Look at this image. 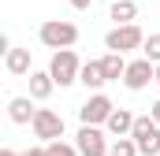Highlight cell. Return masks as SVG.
I'll return each instance as SVG.
<instances>
[{
	"label": "cell",
	"instance_id": "obj_15",
	"mask_svg": "<svg viewBox=\"0 0 160 156\" xmlns=\"http://www.w3.org/2000/svg\"><path fill=\"white\" fill-rule=\"evenodd\" d=\"M134 15H138L134 0H116V4H112V19H116V26H123V22H134Z\"/></svg>",
	"mask_w": 160,
	"mask_h": 156
},
{
	"label": "cell",
	"instance_id": "obj_13",
	"mask_svg": "<svg viewBox=\"0 0 160 156\" xmlns=\"http://www.w3.org/2000/svg\"><path fill=\"white\" fill-rule=\"evenodd\" d=\"M101 67H104L108 82H119V78L127 75V60H123V52H112V48H108V56L101 60Z\"/></svg>",
	"mask_w": 160,
	"mask_h": 156
},
{
	"label": "cell",
	"instance_id": "obj_5",
	"mask_svg": "<svg viewBox=\"0 0 160 156\" xmlns=\"http://www.w3.org/2000/svg\"><path fill=\"white\" fill-rule=\"evenodd\" d=\"M149 82H157V63H153V60H145V56H142V60L127 63V75H123V85H127V89H134V93H138V89H145Z\"/></svg>",
	"mask_w": 160,
	"mask_h": 156
},
{
	"label": "cell",
	"instance_id": "obj_18",
	"mask_svg": "<svg viewBox=\"0 0 160 156\" xmlns=\"http://www.w3.org/2000/svg\"><path fill=\"white\" fill-rule=\"evenodd\" d=\"M45 149H48V156H82V153H78V145H63L60 138H56V141H48Z\"/></svg>",
	"mask_w": 160,
	"mask_h": 156
},
{
	"label": "cell",
	"instance_id": "obj_8",
	"mask_svg": "<svg viewBox=\"0 0 160 156\" xmlns=\"http://www.w3.org/2000/svg\"><path fill=\"white\" fill-rule=\"evenodd\" d=\"M112 112H116V104H112L104 93H93V97H89V100L78 108V119L97 126V123H108V115H112Z\"/></svg>",
	"mask_w": 160,
	"mask_h": 156
},
{
	"label": "cell",
	"instance_id": "obj_4",
	"mask_svg": "<svg viewBox=\"0 0 160 156\" xmlns=\"http://www.w3.org/2000/svg\"><path fill=\"white\" fill-rule=\"evenodd\" d=\"M104 45H108L112 52H130V48H142V45H145V34H142V26L123 22V26H116V30H108Z\"/></svg>",
	"mask_w": 160,
	"mask_h": 156
},
{
	"label": "cell",
	"instance_id": "obj_20",
	"mask_svg": "<svg viewBox=\"0 0 160 156\" xmlns=\"http://www.w3.org/2000/svg\"><path fill=\"white\" fill-rule=\"evenodd\" d=\"M149 115H153V119H157V123H160V100H157V104H153V112H149Z\"/></svg>",
	"mask_w": 160,
	"mask_h": 156
},
{
	"label": "cell",
	"instance_id": "obj_16",
	"mask_svg": "<svg viewBox=\"0 0 160 156\" xmlns=\"http://www.w3.org/2000/svg\"><path fill=\"white\" fill-rule=\"evenodd\" d=\"M108 156H138V141L127 134V138H116L112 141V149H108Z\"/></svg>",
	"mask_w": 160,
	"mask_h": 156
},
{
	"label": "cell",
	"instance_id": "obj_7",
	"mask_svg": "<svg viewBox=\"0 0 160 156\" xmlns=\"http://www.w3.org/2000/svg\"><path fill=\"white\" fill-rule=\"evenodd\" d=\"M34 134H38L41 141H56L60 134H63V115H56L52 108H38V115H34Z\"/></svg>",
	"mask_w": 160,
	"mask_h": 156
},
{
	"label": "cell",
	"instance_id": "obj_11",
	"mask_svg": "<svg viewBox=\"0 0 160 156\" xmlns=\"http://www.w3.org/2000/svg\"><path fill=\"white\" fill-rule=\"evenodd\" d=\"M52 85H56L52 71H30V97H34V100H45V97L52 93Z\"/></svg>",
	"mask_w": 160,
	"mask_h": 156
},
{
	"label": "cell",
	"instance_id": "obj_3",
	"mask_svg": "<svg viewBox=\"0 0 160 156\" xmlns=\"http://www.w3.org/2000/svg\"><path fill=\"white\" fill-rule=\"evenodd\" d=\"M48 71H52V78H56V85H71V82H78V56L71 52V48H56V56H52V63H48Z\"/></svg>",
	"mask_w": 160,
	"mask_h": 156
},
{
	"label": "cell",
	"instance_id": "obj_10",
	"mask_svg": "<svg viewBox=\"0 0 160 156\" xmlns=\"http://www.w3.org/2000/svg\"><path fill=\"white\" fill-rule=\"evenodd\" d=\"M134 119H138V115H130L127 108H116V112L108 115V123H104V126H108V134H116V138H127V134L134 130Z\"/></svg>",
	"mask_w": 160,
	"mask_h": 156
},
{
	"label": "cell",
	"instance_id": "obj_9",
	"mask_svg": "<svg viewBox=\"0 0 160 156\" xmlns=\"http://www.w3.org/2000/svg\"><path fill=\"white\" fill-rule=\"evenodd\" d=\"M78 82L86 85V89H101V85L108 82L104 67H101V60H89V63H82V71H78Z\"/></svg>",
	"mask_w": 160,
	"mask_h": 156
},
{
	"label": "cell",
	"instance_id": "obj_19",
	"mask_svg": "<svg viewBox=\"0 0 160 156\" xmlns=\"http://www.w3.org/2000/svg\"><path fill=\"white\" fill-rule=\"evenodd\" d=\"M89 4H93V0H71V7H78V11H86Z\"/></svg>",
	"mask_w": 160,
	"mask_h": 156
},
{
	"label": "cell",
	"instance_id": "obj_22",
	"mask_svg": "<svg viewBox=\"0 0 160 156\" xmlns=\"http://www.w3.org/2000/svg\"><path fill=\"white\" fill-rule=\"evenodd\" d=\"M157 82H160V63H157Z\"/></svg>",
	"mask_w": 160,
	"mask_h": 156
},
{
	"label": "cell",
	"instance_id": "obj_12",
	"mask_svg": "<svg viewBox=\"0 0 160 156\" xmlns=\"http://www.w3.org/2000/svg\"><path fill=\"white\" fill-rule=\"evenodd\" d=\"M8 115H11V123H34L38 108H30V97H15V100H8Z\"/></svg>",
	"mask_w": 160,
	"mask_h": 156
},
{
	"label": "cell",
	"instance_id": "obj_17",
	"mask_svg": "<svg viewBox=\"0 0 160 156\" xmlns=\"http://www.w3.org/2000/svg\"><path fill=\"white\" fill-rule=\"evenodd\" d=\"M142 56H145V60H153V63H160V34H149V37H145Z\"/></svg>",
	"mask_w": 160,
	"mask_h": 156
},
{
	"label": "cell",
	"instance_id": "obj_2",
	"mask_svg": "<svg viewBox=\"0 0 160 156\" xmlns=\"http://www.w3.org/2000/svg\"><path fill=\"white\" fill-rule=\"evenodd\" d=\"M130 138L138 141V153H145V156H157V153H160V123H157L153 115L134 119V130H130Z\"/></svg>",
	"mask_w": 160,
	"mask_h": 156
},
{
	"label": "cell",
	"instance_id": "obj_21",
	"mask_svg": "<svg viewBox=\"0 0 160 156\" xmlns=\"http://www.w3.org/2000/svg\"><path fill=\"white\" fill-rule=\"evenodd\" d=\"M0 156H26V153H11V149H0Z\"/></svg>",
	"mask_w": 160,
	"mask_h": 156
},
{
	"label": "cell",
	"instance_id": "obj_6",
	"mask_svg": "<svg viewBox=\"0 0 160 156\" xmlns=\"http://www.w3.org/2000/svg\"><path fill=\"white\" fill-rule=\"evenodd\" d=\"M75 145H78V153L82 156H108V141H104V134L93 126V123H82V130H78V138H75Z\"/></svg>",
	"mask_w": 160,
	"mask_h": 156
},
{
	"label": "cell",
	"instance_id": "obj_14",
	"mask_svg": "<svg viewBox=\"0 0 160 156\" xmlns=\"http://www.w3.org/2000/svg\"><path fill=\"white\" fill-rule=\"evenodd\" d=\"M4 67L11 75H30V48H11L8 60H4Z\"/></svg>",
	"mask_w": 160,
	"mask_h": 156
},
{
	"label": "cell",
	"instance_id": "obj_1",
	"mask_svg": "<svg viewBox=\"0 0 160 156\" xmlns=\"http://www.w3.org/2000/svg\"><path fill=\"white\" fill-rule=\"evenodd\" d=\"M78 41V26L67 22V19H48L41 26V45L45 48H71Z\"/></svg>",
	"mask_w": 160,
	"mask_h": 156
}]
</instances>
